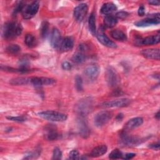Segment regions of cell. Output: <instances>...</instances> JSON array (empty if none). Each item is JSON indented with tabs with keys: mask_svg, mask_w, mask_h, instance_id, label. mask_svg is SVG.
I'll return each instance as SVG.
<instances>
[{
	"mask_svg": "<svg viewBox=\"0 0 160 160\" xmlns=\"http://www.w3.org/2000/svg\"><path fill=\"white\" fill-rule=\"evenodd\" d=\"M21 50V48L18 44H9L6 48V51L9 54H16Z\"/></svg>",
	"mask_w": 160,
	"mask_h": 160,
	"instance_id": "obj_29",
	"label": "cell"
},
{
	"mask_svg": "<svg viewBox=\"0 0 160 160\" xmlns=\"http://www.w3.org/2000/svg\"><path fill=\"white\" fill-rule=\"evenodd\" d=\"M149 148H151V149H153L159 150V142H158L157 143L151 144L149 145Z\"/></svg>",
	"mask_w": 160,
	"mask_h": 160,
	"instance_id": "obj_40",
	"label": "cell"
},
{
	"mask_svg": "<svg viewBox=\"0 0 160 160\" xmlns=\"http://www.w3.org/2000/svg\"><path fill=\"white\" fill-rule=\"evenodd\" d=\"M7 119L14 121H18V122H22L24 121L26 119V118L24 116H8L6 118Z\"/></svg>",
	"mask_w": 160,
	"mask_h": 160,
	"instance_id": "obj_34",
	"label": "cell"
},
{
	"mask_svg": "<svg viewBox=\"0 0 160 160\" xmlns=\"http://www.w3.org/2000/svg\"><path fill=\"white\" fill-rule=\"evenodd\" d=\"M71 68H72L71 64L68 61H64L62 63V68L64 70H67V71L71 70Z\"/></svg>",
	"mask_w": 160,
	"mask_h": 160,
	"instance_id": "obj_37",
	"label": "cell"
},
{
	"mask_svg": "<svg viewBox=\"0 0 160 160\" xmlns=\"http://www.w3.org/2000/svg\"><path fill=\"white\" fill-rule=\"evenodd\" d=\"M130 100L126 98L116 99L109 101H106L102 103L100 106L104 108H122L127 106L129 104Z\"/></svg>",
	"mask_w": 160,
	"mask_h": 160,
	"instance_id": "obj_9",
	"label": "cell"
},
{
	"mask_svg": "<svg viewBox=\"0 0 160 160\" xmlns=\"http://www.w3.org/2000/svg\"><path fill=\"white\" fill-rule=\"evenodd\" d=\"M88 8L86 4L81 3L78 5L74 9V17L75 19L79 22L82 21L87 14Z\"/></svg>",
	"mask_w": 160,
	"mask_h": 160,
	"instance_id": "obj_10",
	"label": "cell"
},
{
	"mask_svg": "<svg viewBox=\"0 0 160 160\" xmlns=\"http://www.w3.org/2000/svg\"><path fill=\"white\" fill-rule=\"evenodd\" d=\"M141 54L145 58L150 59L154 60H159L160 52L158 48H151L143 49L141 52Z\"/></svg>",
	"mask_w": 160,
	"mask_h": 160,
	"instance_id": "obj_14",
	"label": "cell"
},
{
	"mask_svg": "<svg viewBox=\"0 0 160 160\" xmlns=\"http://www.w3.org/2000/svg\"><path fill=\"white\" fill-rule=\"evenodd\" d=\"M74 46V41L71 37H66L62 40L60 49L62 51H68L72 49Z\"/></svg>",
	"mask_w": 160,
	"mask_h": 160,
	"instance_id": "obj_19",
	"label": "cell"
},
{
	"mask_svg": "<svg viewBox=\"0 0 160 160\" xmlns=\"http://www.w3.org/2000/svg\"><path fill=\"white\" fill-rule=\"evenodd\" d=\"M117 22H118L117 18L115 16H113L112 15L106 16V17L104 19V26L109 28L115 26Z\"/></svg>",
	"mask_w": 160,
	"mask_h": 160,
	"instance_id": "obj_24",
	"label": "cell"
},
{
	"mask_svg": "<svg viewBox=\"0 0 160 160\" xmlns=\"http://www.w3.org/2000/svg\"><path fill=\"white\" fill-rule=\"evenodd\" d=\"M69 158L71 159H78L79 158V154L77 150H72L69 154Z\"/></svg>",
	"mask_w": 160,
	"mask_h": 160,
	"instance_id": "obj_35",
	"label": "cell"
},
{
	"mask_svg": "<svg viewBox=\"0 0 160 160\" xmlns=\"http://www.w3.org/2000/svg\"><path fill=\"white\" fill-rule=\"evenodd\" d=\"M143 122V119L140 117L134 118L129 120L124 126V132L131 131L140 126Z\"/></svg>",
	"mask_w": 160,
	"mask_h": 160,
	"instance_id": "obj_16",
	"label": "cell"
},
{
	"mask_svg": "<svg viewBox=\"0 0 160 160\" xmlns=\"http://www.w3.org/2000/svg\"><path fill=\"white\" fill-rule=\"evenodd\" d=\"M160 37L159 34L157 35H152L147 36L144 38L139 39L137 40L138 44L139 45H152V44H156L159 42Z\"/></svg>",
	"mask_w": 160,
	"mask_h": 160,
	"instance_id": "obj_15",
	"label": "cell"
},
{
	"mask_svg": "<svg viewBox=\"0 0 160 160\" xmlns=\"http://www.w3.org/2000/svg\"><path fill=\"white\" fill-rule=\"evenodd\" d=\"M96 36L98 41L104 46L110 48H116L117 47L115 42L111 41L104 33V29L102 26L99 27L98 31L96 32Z\"/></svg>",
	"mask_w": 160,
	"mask_h": 160,
	"instance_id": "obj_7",
	"label": "cell"
},
{
	"mask_svg": "<svg viewBox=\"0 0 160 160\" xmlns=\"http://www.w3.org/2000/svg\"><path fill=\"white\" fill-rule=\"evenodd\" d=\"M112 116V112L108 111H102L98 112L94 118V124L98 127H102L106 124Z\"/></svg>",
	"mask_w": 160,
	"mask_h": 160,
	"instance_id": "obj_5",
	"label": "cell"
},
{
	"mask_svg": "<svg viewBox=\"0 0 160 160\" xmlns=\"http://www.w3.org/2000/svg\"><path fill=\"white\" fill-rule=\"evenodd\" d=\"M160 22L159 13H157L152 16L147 18L144 19L139 21L135 23V25L138 27H145L151 25L159 24Z\"/></svg>",
	"mask_w": 160,
	"mask_h": 160,
	"instance_id": "obj_11",
	"label": "cell"
},
{
	"mask_svg": "<svg viewBox=\"0 0 160 160\" xmlns=\"http://www.w3.org/2000/svg\"><path fill=\"white\" fill-rule=\"evenodd\" d=\"M86 59V55L82 52H77L72 57V61L76 64L82 63Z\"/></svg>",
	"mask_w": 160,
	"mask_h": 160,
	"instance_id": "obj_26",
	"label": "cell"
},
{
	"mask_svg": "<svg viewBox=\"0 0 160 160\" xmlns=\"http://www.w3.org/2000/svg\"><path fill=\"white\" fill-rule=\"evenodd\" d=\"M128 16V13L124 11H120L118 12L116 14V18H119V19H124L126 18L127 16Z\"/></svg>",
	"mask_w": 160,
	"mask_h": 160,
	"instance_id": "obj_36",
	"label": "cell"
},
{
	"mask_svg": "<svg viewBox=\"0 0 160 160\" xmlns=\"http://www.w3.org/2000/svg\"><path fill=\"white\" fill-rule=\"evenodd\" d=\"M99 72H100V68L99 66L94 64L88 66L84 70V74L86 76L89 80H92V81L95 80L98 78Z\"/></svg>",
	"mask_w": 160,
	"mask_h": 160,
	"instance_id": "obj_12",
	"label": "cell"
},
{
	"mask_svg": "<svg viewBox=\"0 0 160 160\" xmlns=\"http://www.w3.org/2000/svg\"><path fill=\"white\" fill-rule=\"evenodd\" d=\"M92 102L90 98L81 99L75 106V111L81 116H86L92 109Z\"/></svg>",
	"mask_w": 160,
	"mask_h": 160,
	"instance_id": "obj_2",
	"label": "cell"
},
{
	"mask_svg": "<svg viewBox=\"0 0 160 160\" xmlns=\"http://www.w3.org/2000/svg\"><path fill=\"white\" fill-rule=\"evenodd\" d=\"M149 4H152V5H154V6H159L160 2L158 1H150L148 2Z\"/></svg>",
	"mask_w": 160,
	"mask_h": 160,
	"instance_id": "obj_41",
	"label": "cell"
},
{
	"mask_svg": "<svg viewBox=\"0 0 160 160\" xmlns=\"http://www.w3.org/2000/svg\"><path fill=\"white\" fill-rule=\"evenodd\" d=\"M135 156H136V154L134 153H128V154H125L122 158L125 159H129L133 158Z\"/></svg>",
	"mask_w": 160,
	"mask_h": 160,
	"instance_id": "obj_39",
	"label": "cell"
},
{
	"mask_svg": "<svg viewBox=\"0 0 160 160\" xmlns=\"http://www.w3.org/2000/svg\"><path fill=\"white\" fill-rule=\"evenodd\" d=\"M22 31V27L21 24L14 21L8 22L2 28V37L7 40H11L19 36Z\"/></svg>",
	"mask_w": 160,
	"mask_h": 160,
	"instance_id": "obj_1",
	"label": "cell"
},
{
	"mask_svg": "<svg viewBox=\"0 0 160 160\" xmlns=\"http://www.w3.org/2000/svg\"><path fill=\"white\" fill-rule=\"evenodd\" d=\"M10 84L12 85H25L29 84V78L27 77H18L11 79L9 81Z\"/></svg>",
	"mask_w": 160,
	"mask_h": 160,
	"instance_id": "obj_23",
	"label": "cell"
},
{
	"mask_svg": "<svg viewBox=\"0 0 160 160\" xmlns=\"http://www.w3.org/2000/svg\"><path fill=\"white\" fill-rule=\"evenodd\" d=\"M121 143L124 146H132L139 143V140L135 137L128 136L125 132L121 134Z\"/></svg>",
	"mask_w": 160,
	"mask_h": 160,
	"instance_id": "obj_17",
	"label": "cell"
},
{
	"mask_svg": "<svg viewBox=\"0 0 160 160\" xmlns=\"http://www.w3.org/2000/svg\"><path fill=\"white\" fill-rule=\"evenodd\" d=\"M155 117H156L158 119H159V111H158V112L156 114Z\"/></svg>",
	"mask_w": 160,
	"mask_h": 160,
	"instance_id": "obj_43",
	"label": "cell"
},
{
	"mask_svg": "<svg viewBox=\"0 0 160 160\" xmlns=\"http://www.w3.org/2000/svg\"><path fill=\"white\" fill-rule=\"evenodd\" d=\"M46 139L49 141H54L56 140L59 138V134L58 133V132L54 129L50 128L48 130V132L46 135Z\"/></svg>",
	"mask_w": 160,
	"mask_h": 160,
	"instance_id": "obj_28",
	"label": "cell"
},
{
	"mask_svg": "<svg viewBox=\"0 0 160 160\" xmlns=\"http://www.w3.org/2000/svg\"><path fill=\"white\" fill-rule=\"evenodd\" d=\"M62 42L61 35L59 31L56 28H53L50 34V43L51 46L56 49L60 48Z\"/></svg>",
	"mask_w": 160,
	"mask_h": 160,
	"instance_id": "obj_13",
	"label": "cell"
},
{
	"mask_svg": "<svg viewBox=\"0 0 160 160\" xmlns=\"http://www.w3.org/2000/svg\"><path fill=\"white\" fill-rule=\"evenodd\" d=\"M111 36L118 41H126L127 39L126 35L125 34L124 32H123L122 31L119 30V29H114L112 30L110 32Z\"/></svg>",
	"mask_w": 160,
	"mask_h": 160,
	"instance_id": "obj_22",
	"label": "cell"
},
{
	"mask_svg": "<svg viewBox=\"0 0 160 160\" xmlns=\"http://www.w3.org/2000/svg\"><path fill=\"white\" fill-rule=\"evenodd\" d=\"M62 157V152L58 148H55L53 150L52 159H60Z\"/></svg>",
	"mask_w": 160,
	"mask_h": 160,
	"instance_id": "obj_33",
	"label": "cell"
},
{
	"mask_svg": "<svg viewBox=\"0 0 160 160\" xmlns=\"http://www.w3.org/2000/svg\"><path fill=\"white\" fill-rule=\"evenodd\" d=\"M56 82V80L52 78L46 77H31L29 78V84L34 87L51 85Z\"/></svg>",
	"mask_w": 160,
	"mask_h": 160,
	"instance_id": "obj_8",
	"label": "cell"
},
{
	"mask_svg": "<svg viewBox=\"0 0 160 160\" xmlns=\"http://www.w3.org/2000/svg\"><path fill=\"white\" fill-rule=\"evenodd\" d=\"M122 157V154L121 151L118 149H115L113 151H112L109 156V158L111 159H117L121 158Z\"/></svg>",
	"mask_w": 160,
	"mask_h": 160,
	"instance_id": "obj_31",
	"label": "cell"
},
{
	"mask_svg": "<svg viewBox=\"0 0 160 160\" xmlns=\"http://www.w3.org/2000/svg\"><path fill=\"white\" fill-rule=\"evenodd\" d=\"M49 31V24L47 21H44L41 24V35L42 38H45Z\"/></svg>",
	"mask_w": 160,
	"mask_h": 160,
	"instance_id": "obj_30",
	"label": "cell"
},
{
	"mask_svg": "<svg viewBox=\"0 0 160 160\" xmlns=\"http://www.w3.org/2000/svg\"><path fill=\"white\" fill-rule=\"evenodd\" d=\"M75 86L78 91L82 90V79L79 75H76L75 77Z\"/></svg>",
	"mask_w": 160,
	"mask_h": 160,
	"instance_id": "obj_32",
	"label": "cell"
},
{
	"mask_svg": "<svg viewBox=\"0 0 160 160\" xmlns=\"http://www.w3.org/2000/svg\"><path fill=\"white\" fill-rule=\"evenodd\" d=\"M117 9V8L116 5L112 2H106L104 3L101 8V12L102 14H105L106 16L110 15L113 12L116 11Z\"/></svg>",
	"mask_w": 160,
	"mask_h": 160,
	"instance_id": "obj_21",
	"label": "cell"
},
{
	"mask_svg": "<svg viewBox=\"0 0 160 160\" xmlns=\"http://www.w3.org/2000/svg\"><path fill=\"white\" fill-rule=\"evenodd\" d=\"M105 78L108 84L110 87H116L120 82V78L118 73L112 68H108L106 69Z\"/></svg>",
	"mask_w": 160,
	"mask_h": 160,
	"instance_id": "obj_6",
	"label": "cell"
},
{
	"mask_svg": "<svg viewBox=\"0 0 160 160\" xmlns=\"http://www.w3.org/2000/svg\"><path fill=\"white\" fill-rule=\"evenodd\" d=\"M78 130L79 134L84 138H86L89 136L90 130L83 119H79L78 122Z\"/></svg>",
	"mask_w": 160,
	"mask_h": 160,
	"instance_id": "obj_18",
	"label": "cell"
},
{
	"mask_svg": "<svg viewBox=\"0 0 160 160\" xmlns=\"http://www.w3.org/2000/svg\"><path fill=\"white\" fill-rule=\"evenodd\" d=\"M38 115L42 118L51 121L62 122L66 121L67 119V115L65 114L51 110L40 112L38 113Z\"/></svg>",
	"mask_w": 160,
	"mask_h": 160,
	"instance_id": "obj_3",
	"label": "cell"
},
{
	"mask_svg": "<svg viewBox=\"0 0 160 160\" xmlns=\"http://www.w3.org/2000/svg\"><path fill=\"white\" fill-rule=\"evenodd\" d=\"M122 117H123V116H122V114H118V116L116 117V119H117V120H119H119L121 121V120L122 119Z\"/></svg>",
	"mask_w": 160,
	"mask_h": 160,
	"instance_id": "obj_42",
	"label": "cell"
},
{
	"mask_svg": "<svg viewBox=\"0 0 160 160\" xmlns=\"http://www.w3.org/2000/svg\"><path fill=\"white\" fill-rule=\"evenodd\" d=\"M144 13H145V8L143 6H141L139 8V9H138V14L139 16H144Z\"/></svg>",
	"mask_w": 160,
	"mask_h": 160,
	"instance_id": "obj_38",
	"label": "cell"
},
{
	"mask_svg": "<svg viewBox=\"0 0 160 160\" xmlns=\"http://www.w3.org/2000/svg\"><path fill=\"white\" fill-rule=\"evenodd\" d=\"M39 6V4L38 1H34L29 4L25 5L21 12L23 18L29 19L34 17L38 11Z\"/></svg>",
	"mask_w": 160,
	"mask_h": 160,
	"instance_id": "obj_4",
	"label": "cell"
},
{
	"mask_svg": "<svg viewBox=\"0 0 160 160\" xmlns=\"http://www.w3.org/2000/svg\"><path fill=\"white\" fill-rule=\"evenodd\" d=\"M107 146L106 145H99L92 149L90 153V156L92 158H98L107 152Z\"/></svg>",
	"mask_w": 160,
	"mask_h": 160,
	"instance_id": "obj_20",
	"label": "cell"
},
{
	"mask_svg": "<svg viewBox=\"0 0 160 160\" xmlns=\"http://www.w3.org/2000/svg\"><path fill=\"white\" fill-rule=\"evenodd\" d=\"M24 42L29 48H33L36 45V39L31 34H28L24 38Z\"/></svg>",
	"mask_w": 160,
	"mask_h": 160,
	"instance_id": "obj_27",
	"label": "cell"
},
{
	"mask_svg": "<svg viewBox=\"0 0 160 160\" xmlns=\"http://www.w3.org/2000/svg\"><path fill=\"white\" fill-rule=\"evenodd\" d=\"M88 26H89V31L91 32V33L93 36H95L96 34V18H95V14L93 12L91 13L89 17Z\"/></svg>",
	"mask_w": 160,
	"mask_h": 160,
	"instance_id": "obj_25",
	"label": "cell"
}]
</instances>
